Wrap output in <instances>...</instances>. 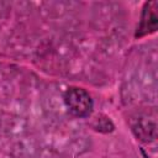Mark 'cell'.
<instances>
[{
    "mask_svg": "<svg viewBox=\"0 0 158 158\" xmlns=\"http://www.w3.org/2000/svg\"><path fill=\"white\" fill-rule=\"evenodd\" d=\"M63 99L68 111L75 117H88L93 111V99L83 88H68L63 95Z\"/></svg>",
    "mask_w": 158,
    "mask_h": 158,
    "instance_id": "obj_1",
    "label": "cell"
},
{
    "mask_svg": "<svg viewBox=\"0 0 158 158\" xmlns=\"http://www.w3.org/2000/svg\"><path fill=\"white\" fill-rule=\"evenodd\" d=\"M93 127L99 132H111L114 130V123L109 117L99 115L95 117L93 122Z\"/></svg>",
    "mask_w": 158,
    "mask_h": 158,
    "instance_id": "obj_3",
    "label": "cell"
},
{
    "mask_svg": "<svg viewBox=\"0 0 158 158\" xmlns=\"http://www.w3.org/2000/svg\"><path fill=\"white\" fill-rule=\"evenodd\" d=\"M157 2L151 1L146 2L142 12V17L139 21V25L136 31V37H143L151 32H154L157 28Z\"/></svg>",
    "mask_w": 158,
    "mask_h": 158,
    "instance_id": "obj_2",
    "label": "cell"
}]
</instances>
